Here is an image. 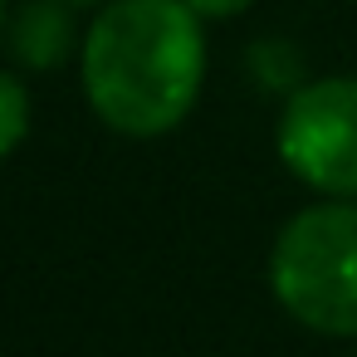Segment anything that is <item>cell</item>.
Returning a JSON list of instances; mask_svg holds the SVG:
<instances>
[{"mask_svg":"<svg viewBox=\"0 0 357 357\" xmlns=\"http://www.w3.org/2000/svg\"><path fill=\"white\" fill-rule=\"evenodd\" d=\"M206 35L186 0H108L84 35V93L123 137L172 132L201 98Z\"/></svg>","mask_w":357,"mask_h":357,"instance_id":"cell-1","label":"cell"},{"mask_svg":"<svg viewBox=\"0 0 357 357\" xmlns=\"http://www.w3.org/2000/svg\"><path fill=\"white\" fill-rule=\"evenodd\" d=\"M269 284L303 328L357 337V201L298 211L269 250Z\"/></svg>","mask_w":357,"mask_h":357,"instance_id":"cell-2","label":"cell"},{"mask_svg":"<svg viewBox=\"0 0 357 357\" xmlns=\"http://www.w3.org/2000/svg\"><path fill=\"white\" fill-rule=\"evenodd\" d=\"M284 167L328 196H357V74L298 84L279 113Z\"/></svg>","mask_w":357,"mask_h":357,"instance_id":"cell-3","label":"cell"},{"mask_svg":"<svg viewBox=\"0 0 357 357\" xmlns=\"http://www.w3.org/2000/svg\"><path fill=\"white\" fill-rule=\"evenodd\" d=\"M74 6L64 0H25L15 10V25H10V50L25 69H59L74 50V20H69Z\"/></svg>","mask_w":357,"mask_h":357,"instance_id":"cell-4","label":"cell"},{"mask_svg":"<svg viewBox=\"0 0 357 357\" xmlns=\"http://www.w3.org/2000/svg\"><path fill=\"white\" fill-rule=\"evenodd\" d=\"M30 132V93L15 74L0 69V157H10Z\"/></svg>","mask_w":357,"mask_h":357,"instance_id":"cell-5","label":"cell"},{"mask_svg":"<svg viewBox=\"0 0 357 357\" xmlns=\"http://www.w3.org/2000/svg\"><path fill=\"white\" fill-rule=\"evenodd\" d=\"M186 6L201 15V20H230V15H240V10H250L255 0H186Z\"/></svg>","mask_w":357,"mask_h":357,"instance_id":"cell-6","label":"cell"},{"mask_svg":"<svg viewBox=\"0 0 357 357\" xmlns=\"http://www.w3.org/2000/svg\"><path fill=\"white\" fill-rule=\"evenodd\" d=\"M64 6H74V10H79V6H103V0H64Z\"/></svg>","mask_w":357,"mask_h":357,"instance_id":"cell-7","label":"cell"},{"mask_svg":"<svg viewBox=\"0 0 357 357\" xmlns=\"http://www.w3.org/2000/svg\"><path fill=\"white\" fill-rule=\"evenodd\" d=\"M0 30H6V0H0Z\"/></svg>","mask_w":357,"mask_h":357,"instance_id":"cell-8","label":"cell"}]
</instances>
